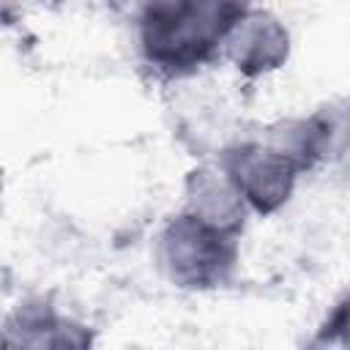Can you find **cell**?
Segmentation results:
<instances>
[{
  "label": "cell",
  "mask_w": 350,
  "mask_h": 350,
  "mask_svg": "<svg viewBox=\"0 0 350 350\" xmlns=\"http://www.w3.org/2000/svg\"><path fill=\"white\" fill-rule=\"evenodd\" d=\"M88 325L60 314L49 301L30 298L19 304L3 328V350H90Z\"/></svg>",
  "instance_id": "cell-4"
},
{
  "label": "cell",
  "mask_w": 350,
  "mask_h": 350,
  "mask_svg": "<svg viewBox=\"0 0 350 350\" xmlns=\"http://www.w3.org/2000/svg\"><path fill=\"white\" fill-rule=\"evenodd\" d=\"M317 339L328 342V345H339L342 350H350V295H345L334 306V312L325 320V325L320 328Z\"/></svg>",
  "instance_id": "cell-8"
},
{
  "label": "cell",
  "mask_w": 350,
  "mask_h": 350,
  "mask_svg": "<svg viewBox=\"0 0 350 350\" xmlns=\"http://www.w3.org/2000/svg\"><path fill=\"white\" fill-rule=\"evenodd\" d=\"M159 262L175 287H224L238 268V235L213 230L183 211L159 235Z\"/></svg>",
  "instance_id": "cell-2"
},
{
  "label": "cell",
  "mask_w": 350,
  "mask_h": 350,
  "mask_svg": "<svg viewBox=\"0 0 350 350\" xmlns=\"http://www.w3.org/2000/svg\"><path fill=\"white\" fill-rule=\"evenodd\" d=\"M221 167L235 180L246 205L262 216L276 213L293 194L301 170L262 139L238 142L224 150Z\"/></svg>",
  "instance_id": "cell-3"
},
{
  "label": "cell",
  "mask_w": 350,
  "mask_h": 350,
  "mask_svg": "<svg viewBox=\"0 0 350 350\" xmlns=\"http://www.w3.org/2000/svg\"><path fill=\"white\" fill-rule=\"evenodd\" d=\"M224 55L243 77L254 79L284 66L290 55V33L271 11L246 5L227 33Z\"/></svg>",
  "instance_id": "cell-5"
},
{
  "label": "cell",
  "mask_w": 350,
  "mask_h": 350,
  "mask_svg": "<svg viewBox=\"0 0 350 350\" xmlns=\"http://www.w3.org/2000/svg\"><path fill=\"white\" fill-rule=\"evenodd\" d=\"M246 208L243 194L221 164H202L186 175V213L202 224L241 235Z\"/></svg>",
  "instance_id": "cell-6"
},
{
  "label": "cell",
  "mask_w": 350,
  "mask_h": 350,
  "mask_svg": "<svg viewBox=\"0 0 350 350\" xmlns=\"http://www.w3.org/2000/svg\"><path fill=\"white\" fill-rule=\"evenodd\" d=\"M320 161L350 153V101H331L309 115Z\"/></svg>",
  "instance_id": "cell-7"
},
{
  "label": "cell",
  "mask_w": 350,
  "mask_h": 350,
  "mask_svg": "<svg viewBox=\"0 0 350 350\" xmlns=\"http://www.w3.org/2000/svg\"><path fill=\"white\" fill-rule=\"evenodd\" d=\"M243 3L219 0H164L142 5L137 38L145 63L161 77H186L224 49L227 33Z\"/></svg>",
  "instance_id": "cell-1"
}]
</instances>
